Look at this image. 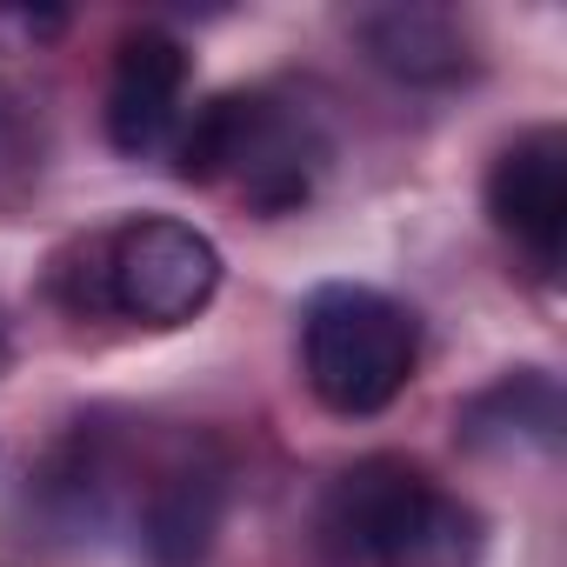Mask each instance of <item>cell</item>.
I'll return each instance as SVG.
<instances>
[{
  "label": "cell",
  "mask_w": 567,
  "mask_h": 567,
  "mask_svg": "<svg viewBox=\"0 0 567 567\" xmlns=\"http://www.w3.org/2000/svg\"><path fill=\"white\" fill-rule=\"evenodd\" d=\"M181 181L214 187L254 214H301L334 161V141L308 101H288L274 87H234L194 107V121L174 134Z\"/></svg>",
  "instance_id": "7a4b0ae2"
},
{
  "label": "cell",
  "mask_w": 567,
  "mask_h": 567,
  "mask_svg": "<svg viewBox=\"0 0 567 567\" xmlns=\"http://www.w3.org/2000/svg\"><path fill=\"white\" fill-rule=\"evenodd\" d=\"M421 361V321L381 288L328 280L301 308V374L328 414L368 421L394 408Z\"/></svg>",
  "instance_id": "3957f363"
},
{
  "label": "cell",
  "mask_w": 567,
  "mask_h": 567,
  "mask_svg": "<svg viewBox=\"0 0 567 567\" xmlns=\"http://www.w3.org/2000/svg\"><path fill=\"white\" fill-rule=\"evenodd\" d=\"M354 41L361 54L408 81V87H454L474 74V41H467V21H454L447 8H368L354 14Z\"/></svg>",
  "instance_id": "52a82bcc"
},
{
  "label": "cell",
  "mask_w": 567,
  "mask_h": 567,
  "mask_svg": "<svg viewBox=\"0 0 567 567\" xmlns=\"http://www.w3.org/2000/svg\"><path fill=\"white\" fill-rule=\"evenodd\" d=\"M8 361H14V341H8V321H0V374H8Z\"/></svg>",
  "instance_id": "30bf717a"
},
{
  "label": "cell",
  "mask_w": 567,
  "mask_h": 567,
  "mask_svg": "<svg viewBox=\"0 0 567 567\" xmlns=\"http://www.w3.org/2000/svg\"><path fill=\"white\" fill-rule=\"evenodd\" d=\"M487 220L540 267H560L567 240V134L554 121L514 134L487 167Z\"/></svg>",
  "instance_id": "5b68a950"
},
{
  "label": "cell",
  "mask_w": 567,
  "mask_h": 567,
  "mask_svg": "<svg viewBox=\"0 0 567 567\" xmlns=\"http://www.w3.org/2000/svg\"><path fill=\"white\" fill-rule=\"evenodd\" d=\"M220 501H227V487H220L214 467H194V461L187 467H167L154 481V494H147V514H141L147 554L161 567H181V560L207 554V540L220 527Z\"/></svg>",
  "instance_id": "9c48e42d"
},
{
  "label": "cell",
  "mask_w": 567,
  "mask_h": 567,
  "mask_svg": "<svg viewBox=\"0 0 567 567\" xmlns=\"http://www.w3.org/2000/svg\"><path fill=\"white\" fill-rule=\"evenodd\" d=\"M328 567H481L487 520L447 494L408 454H368L341 467L315 507Z\"/></svg>",
  "instance_id": "6da1fadb"
},
{
  "label": "cell",
  "mask_w": 567,
  "mask_h": 567,
  "mask_svg": "<svg viewBox=\"0 0 567 567\" xmlns=\"http://www.w3.org/2000/svg\"><path fill=\"white\" fill-rule=\"evenodd\" d=\"M187 81L194 61L167 28H127L114 41V68H107V141L127 161H147L154 147H167L181 134V107H187Z\"/></svg>",
  "instance_id": "8992f818"
},
{
  "label": "cell",
  "mask_w": 567,
  "mask_h": 567,
  "mask_svg": "<svg viewBox=\"0 0 567 567\" xmlns=\"http://www.w3.org/2000/svg\"><path fill=\"white\" fill-rule=\"evenodd\" d=\"M220 295V247L174 214H141L107 234V315L141 328H187Z\"/></svg>",
  "instance_id": "277c9868"
},
{
  "label": "cell",
  "mask_w": 567,
  "mask_h": 567,
  "mask_svg": "<svg viewBox=\"0 0 567 567\" xmlns=\"http://www.w3.org/2000/svg\"><path fill=\"white\" fill-rule=\"evenodd\" d=\"M560 427H567V408H560L554 374L540 368H520L461 408V441L474 454H554Z\"/></svg>",
  "instance_id": "ba28073f"
}]
</instances>
